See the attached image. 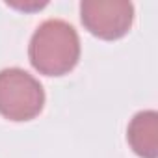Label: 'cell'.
I'll return each mask as SVG.
<instances>
[{
	"label": "cell",
	"mask_w": 158,
	"mask_h": 158,
	"mask_svg": "<svg viewBox=\"0 0 158 158\" xmlns=\"http://www.w3.org/2000/svg\"><path fill=\"white\" fill-rule=\"evenodd\" d=\"M127 139L138 156L156 158L158 156V114L154 110L136 114L128 125Z\"/></svg>",
	"instance_id": "277c9868"
},
{
	"label": "cell",
	"mask_w": 158,
	"mask_h": 158,
	"mask_svg": "<svg viewBox=\"0 0 158 158\" xmlns=\"http://www.w3.org/2000/svg\"><path fill=\"white\" fill-rule=\"evenodd\" d=\"M30 63L47 76H61L74 69L80 58L76 30L60 19H48L34 32L28 47Z\"/></svg>",
	"instance_id": "6da1fadb"
},
{
	"label": "cell",
	"mask_w": 158,
	"mask_h": 158,
	"mask_svg": "<svg viewBox=\"0 0 158 158\" xmlns=\"http://www.w3.org/2000/svg\"><path fill=\"white\" fill-rule=\"evenodd\" d=\"M80 17L93 35L114 41L130 30L134 6L127 0H86L80 4Z\"/></svg>",
	"instance_id": "3957f363"
},
{
	"label": "cell",
	"mask_w": 158,
	"mask_h": 158,
	"mask_svg": "<svg viewBox=\"0 0 158 158\" xmlns=\"http://www.w3.org/2000/svg\"><path fill=\"white\" fill-rule=\"evenodd\" d=\"M45 91L35 78L19 69L0 71V114L10 121H30L43 110Z\"/></svg>",
	"instance_id": "7a4b0ae2"
}]
</instances>
